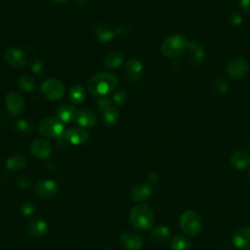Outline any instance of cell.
<instances>
[{"instance_id":"1","label":"cell","mask_w":250,"mask_h":250,"mask_svg":"<svg viewBox=\"0 0 250 250\" xmlns=\"http://www.w3.org/2000/svg\"><path fill=\"white\" fill-rule=\"evenodd\" d=\"M117 86V78L110 72L101 71L93 74L87 81L88 90L95 96L103 97L111 93Z\"/></svg>"},{"instance_id":"2","label":"cell","mask_w":250,"mask_h":250,"mask_svg":"<svg viewBox=\"0 0 250 250\" xmlns=\"http://www.w3.org/2000/svg\"><path fill=\"white\" fill-rule=\"evenodd\" d=\"M129 221L135 229L139 230H148L153 227L154 215L149 206L141 203L131 209Z\"/></svg>"},{"instance_id":"3","label":"cell","mask_w":250,"mask_h":250,"mask_svg":"<svg viewBox=\"0 0 250 250\" xmlns=\"http://www.w3.org/2000/svg\"><path fill=\"white\" fill-rule=\"evenodd\" d=\"M188 39L181 34L168 36L161 44V53L167 58H175L181 55L188 46Z\"/></svg>"},{"instance_id":"4","label":"cell","mask_w":250,"mask_h":250,"mask_svg":"<svg viewBox=\"0 0 250 250\" xmlns=\"http://www.w3.org/2000/svg\"><path fill=\"white\" fill-rule=\"evenodd\" d=\"M180 226L186 234L194 237L199 234L202 228V223L197 213L191 210H188L181 215Z\"/></svg>"},{"instance_id":"5","label":"cell","mask_w":250,"mask_h":250,"mask_svg":"<svg viewBox=\"0 0 250 250\" xmlns=\"http://www.w3.org/2000/svg\"><path fill=\"white\" fill-rule=\"evenodd\" d=\"M41 93L50 101H59L64 96L65 89L60 80L49 78L43 81L41 85Z\"/></svg>"},{"instance_id":"6","label":"cell","mask_w":250,"mask_h":250,"mask_svg":"<svg viewBox=\"0 0 250 250\" xmlns=\"http://www.w3.org/2000/svg\"><path fill=\"white\" fill-rule=\"evenodd\" d=\"M38 131L47 138H58L63 132V125L60 119L54 117H46L38 124Z\"/></svg>"},{"instance_id":"7","label":"cell","mask_w":250,"mask_h":250,"mask_svg":"<svg viewBox=\"0 0 250 250\" xmlns=\"http://www.w3.org/2000/svg\"><path fill=\"white\" fill-rule=\"evenodd\" d=\"M5 106L12 116H18L23 112L25 101L21 94L17 91H11L5 98Z\"/></svg>"},{"instance_id":"8","label":"cell","mask_w":250,"mask_h":250,"mask_svg":"<svg viewBox=\"0 0 250 250\" xmlns=\"http://www.w3.org/2000/svg\"><path fill=\"white\" fill-rule=\"evenodd\" d=\"M3 58L7 64H9L10 66L15 67V68L23 66L27 62L26 53L23 50H21L20 48H16V47L8 48L5 51Z\"/></svg>"},{"instance_id":"9","label":"cell","mask_w":250,"mask_h":250,"mask_svg":"<svg viewBox=\"0 0 250 250\" xmlns=\"http://www.w3.org/2000/svg\"><path fill=\"white\" fill-rule=\"evenodd\" d=\"M248 68H249V64L245 59L235 58L227 64L226 71L230 78L240 79L246 75Z\"/></svg>"},{"instance_id":"10","label":"cell","mask_w":250,"mask_h":250,"mask_svg":"<svg viewBox=\"0 0 250 250\" xmlns=\"http://www.w3.org/2000/svg\"><path fill=\"white\" fill-rule=\"evenodd\" d=\"M59 190L58 185L53 180H42L38 182L34 188L36 195L41 199H51L53 198Z\"/></svg>"},{"instance_id":"11","label":"cell","mask_w":250,"mask_h":250,"mask_svg":"<svg viewBox=\"0 0 250 250\" xmlns=\"http://www.w3.org/2000/svg\"><path fill=\"white\" fill-rule=\"evenodd\" d=\"M119 244L125 250H141L144 241L141 235L134 231H125L119 237Z\"/></svg>"},{"instance_id":"12","label":"cell","mask_w":250,"mask_h":250,"mask_svg":"<svg viewBox=\"0 0 250 250\" xmlns=\"http://www.w3.org/2000/svg\"><path fill=\"white\" fill-rule=\"evenodd\" d=\"M125 73L128 78L133 83L138 82L143 75V63L137 58H131L126 62Z\"/></svg>"},{"instance_id":"13","label":"cell","mask_w":250,"mask_h":250,"mask_svg":"<svg viewBox=\"0 0 250 250\" xmlns=\"http://www.w3.org/2000/svg\"><path fill=\"white\" fill-rule=\"evenodd\" d=\"M232 244L238 250H248L250 248V228L241 227L233 233Z\"/></svg>"},{"instance_id":"14","label":"cell","mask_w":250,"mask_h":250,"mask_svg":"<svg viewBox=\"0 0 250 250\" xmlns=\"http://www.w3.org/2000/svg\"><path fill=\"white\" fill-rule=\"evenodd\" d=\"M31 153L38 159H46L52 152V146L49 142L43 139H35L30 145Z\"/></svg>"},{"instance_id":"15","label":"cell","mask_w":250,"mask_h":250,"mask_svg":"<svg viewBox=\"0 0 250 250\" xmlns=\"http://www.w3.org/2000/svg\"><path fill=\"white\" fill-rule=\"evenodd\" d=\"M64 138L68 143L75 146H80L87 143L89 140V133L83 128L75 127L68 129L64 134Z\"/></svg>"},{"instance_id":"16","label":"cell","mask_w":250,"mask_h":250,"mask_svg":"<svg viewBox=\"0 0 250 250\" xmlns=\"http://www.w3.org/2000/svg\"><path fill=\"white\" fill-rule=\"evenodd\" d=\"M26 229L31 236L42 237L48 232V225L43 219L35 217L27 222Z\"/></svg>"},{"instance_id":"17","label":"cell","mask_w":250,"mask_h":250,"mask_svg":"<svg viewBox=\"0 0 250 250\" xmlns=\"http://www.w3.org/2000/svg\"><path fill=\"white\" fill-rule=\"evenodd\" d=\"M74 121L82 127H93L97 122L96 114L87 108L76 109Z\"/></svg>"},{"instance_id":"18","label":"cell","mask_w":250,"mask_h":250,"mask_svg":"<svg viewBox=\"0 0 250 250\" xmlns=\"http://www.w3.org/2000/svg\"><path fill=\"white\" fill-rule=\"evenodd\" d=\"M152 193V188L147 184H139L131 190V198L136 202H142L147 199Z\"/></svg>"},{"instance_id":"19","label":"cell","mask_w":250,"mask_h":250,"mask_svg":"<svg viewBox=\"0 0 250 250\" xmlns=\"http://www.w3.org/2000/svg\"><path fill=\"white\" fill-rule=\"evenodd\" d=\"M27 164V159L24 155L16 153L7 158L5 166L10 171H18L23 169Z\"/></svg>"},{"instance_id":"20","label":"cell","mask_w":250,"mask_h":250,"mask_svg":"<svg viewBox=\"0 0 250 250\" xmlns=\"http://www.w3.org/2000/svg\"><path fill=\"white\" fill-rule=\"evenodd\" d=\"M230 163L234 168L238 170H243L247 168L250 164V155L246 151L238 150L231 155Z\"/></svg>"},{"instance_id":"21","label":"cell","mask_w":250,"mask_h":250,"mask_svg":"<svg viewBox=\"0 0 250 250\" xmlns=\"http://www.w3.org/2000/svg\"><path fill=\"white\" fill-rule=\"evenodd\" d=\"M100 113H101V116H102V119H103L104 123L107 126L115 125L118 122L119 117H120L119 110L114 105H110V106L106 107L105 109H104Z\"/></svg>"},{"instance_id":"22","label":"cell","mask_w":250,"mask_h":250,"mask_svg":"<svg viewBox=\"0 0 250 250\" xmlns=\"http://www.w3.org/2000/svg\"><path fill=\"white\" fill-rule=\"evenodd\" d=\"M94 33L101 42H108L114 37V31L106 24L100 23L95 26Z\"/></svg>"},{"instance_id":"23","label":"cell","mask_w":250,"mask_h":250,"mask_svg":"<svg viewBox=\"0 0 250 250\" xmlns=\"http://www.w3.org/2000/svg\"><path fill=\"white\" fill-rule=\"evenodd\" d=\"M75 112H76V109L74 108V106L71 105V104H62L57 109V115H58L59 119L61 121L66 122V123L71 122L72 120H74Z\"/></svg>"},{"instance_id":"24","label":"cell","mask_w":250,"mask_h":250,"mask_svg":"<svg viewBox=\"0 0 250 250\" xmlns=\"http://www.w3.org/2000/svg\"><path fill=\"white\" fill-rule=\"evenodd\" d=\"M187 49L189 50L191 59L194 63H199L204 58V50L203 48L194 40H188Z\"/></svg>"},{"instance_id":"25","label":"cell","mask_w":250,"mask_h":250,"mask_svg":"<svg viewBox=\"0 0 250 250\" xmlns=\"http://www.w3.org/2000/svg\"><path fill=\"white\" fill-rule=\"evenodd\" d=\"M171 236V231L169 229L168 227L160 225V226H156L152 229L151 230V237L160 243L166 242Z\"/></svg>"},{"instance_id":"26","label":"cell","mask_w":250,"mask_h":250,"mask_svg":"<svg viewBox=\"0 0 250 250\" xmlns=\"http://www.w3.org/2000/svg\"><path fill=\"white\" fill-rule=\"evenodd\" d=\"M68 97L73 104H80L85 100V97H86L85 90L81 85L75 84L71 86V88L69 89Z\"/></svg>"},{"instance_id":"27","label":"cell","mask_w":250,"mask_h":250,"mask_svg":"<svg viewBox=\"0 0 250 250\" xmlns=\"http://www.w3.org/2000/svg\"><path fill=\"white\" fill-rule=\"evenodd\" d=\"M123 59H124V56L122 53L118 51H114L105 56L104 60V64L107 68H116L122 63Z\"/></svg>"},{"instance_id":"28","label":"cell","mask_w":250,"mask_h":250,"mask_svg":"<svg viewBox=\"0 0 250 250\" xmlns=\"http://www.w3.org/2000/svg\"><path fill=\"white\" fill-rule=\"evenodd\" d=\"M170 246L172 250H188L190 247V241L183 235H176L172 238Z\"/></svg>"},{"instance_id":"29","label":"cell","mask_w":250,"mask_h":250,"mask_svg":"<svg viewBox=\"0 0 250 250\" xmlns=\"http://www.w3.org/2000/svg\"><path fill=\"white\" fill-rule=\"evenodd\" d=\"M19 87L25 92H30L35 87V80L31 75L23 74L19 79Z\"/></svg>"},{"instance_id":"30","label":"cell","mask_w":250,"mask_h":250,"mask_svg":"<svg viewBox=\"0 0 250 250\" xmlns=\"http://www.w3.org/2000/svg\"><path fill=\"white\" fill-rule=\"evenodd\" d=\"M15 130L21 134H28L32 130V124L28 120L21 119L16 122Z\"/></svg>"},{"instance_id":"31","label":"cell","mask_w":250,"mask_h":250,"mask_svg":"<svg viewBox=\"0 0 250 250\" xmlns=\"http://www.w3.org/2000/svg\"><path fill=\"white\" fill-rule=\"evenodd\" d=\"M112 100L115 103V104L122 105L127 101V94H126V92L124 90H118V91H116L113 94Z\"/></svg>"},{"instance_id":"32","label":"cell","mask_w":250,"mask_h":250,"mask_svg":"<svg viewBox=\"0 0 250 250\" xmlns=\"http://www.w3.org/2000/svg\"><path fill=\"white\" fill-rule=\"evenodd\" d=\"M229 89V85L228 83L224 80V79H218L215 84H214V91L217 93V94H225Z\"/></svg>"},{"instance_id":"33","label":"cell","mask_w":250,"mask_h":250,"mask_svg":"<svg viewBox=\"0 0 250 250\" xmlns=\"http://www.w3.org/2000/svg\"><path fill=\"white\" fill-rule=\"evenodd\" d=\"M35 210H36L35 205H34L32 202H30V201L23 202V203L21 205V212L24 216H30V215H32Z\"/></svg>"},{"instance_id":"34","label":"cell","mask_w":250,"mask_h":250,"mask_svg":"<svg viewBox=\"0 0 250 250\" xmlns=\"http://www.w3.org/2000/svg\"><path fill=\"white\" fill-rule=\"evenodd\" d=\"M43 69H44V62L39 58L34 59L31 62L32 72L35 74H40L43 71Z\"/></svg>"},{"instance_id":"35","label":"cell","mask_w":250,"mask_h":250,"mask_svg":"<svg viewBox=\"0 0 250 250\" xmlns=\"http://www.w3.org/2000/svg\"><path fill=\"white\" fill-rule=\"evenodd\" d=\"M112 105V103H111V100L103 96V97H99L98 101H97V106H98V109L100 112H102L104 109H105L106 107Z\"/></svg>"},{"instance_id":"36","label":"cell","mask_w":250,"mask_h":250,"mask_svg":"<svg viewBox=\"0 0 250 250\" xmlns=\"http://www.w3.org/2000/svg\"><path fill=\"white\" fill-rule=\"evenodd\" d=\"M17 186L19 188H21V189H26L28 188L30 186H31V181L29 178H27L26 176H20L17 178Z\"/></svg>"},{"instance_id":"37","label":"cell","mask_w":250,"mask_h":250,"mask_svg":"<svg viewBox=\"0 0 250 250\" xmlns=\"http://www.w3.org/2000/svg\"><path fill=\"white\" fill-rule=\"evenodd\" d=\"M243 21V18L240 13L238 12H232L229 17V21L232 25H239Z\"/></svg>"},{"instance_id":"38","label":"cell","mask_w":250,"mask_h":250,"mask_svg":"<svg viewBox=\"0 0 250 250\" xmlns=\"http://www.w3.org/2000/svg\"><path fill=\"white\" fill-rule=\"evenodd\" d=\"M240 7L244 12L250 13V0H240Z\"/></svg>"},{"instance_id":"39","label":"cell","mask_w":250,"mask_h":250,"mask_svg":"<svg viewBox=\"0 0 250 250\" xmlns=\"http://www.w3.org/2000/svg\"><path fill=\"white\" fill-rule=\"evenodd\" d=\"M147 180L150 184H155L158 181V176L155 173H150L147 177Z\"/></svg>"},{"instance_id":"40","label":"cell","mask_w":250,"mask_h":250,"mask_svg":"<svg viewBox=\"0 0 250 250\" xmlns=\"http://www.w3.org/2000/svg\"><path fill=\"white\" fill-rule=\"evenodd\" d=\"M89 2V0H74L76 6H84Z\"/></svg>"},{"instance_id":"41","label":"cell","mask_w":250,"mask_h":250,"mask_svg":"<svg viewBox=\"0 0 250 250\" xmlns=\"http://www.w3.org/2000/svg\"><path fill=\"white\" fill-rule=\"evenodd\" d=\"M51 1H53L56 4H64L67 0H51Z\"/></svg>"},{"instance_id":"42","label":"cell","mask_w":250,"mask_h":250,"mask_svg":"<svg viewBox=\"0 0 250 250\" xmlns=\"http://www.w3.org/2000/svg\"><path fill=\"white\" fill-rule=\"evenodd\" d=\"M248 177H249V180H250V170H249V173H248Z\"/></svg>"},{"instance_id":"43","label":"cell","mask_w":250,"mask_h":250,"mask_svg":"<svg viewBox=\"0 0 250 250\" xmlns=\"http://www.w3.org/2000/svg\"><path fill=\"white\" fill-rule=\"evenodd\" d=\"M249 149H250V144H249Z\"/></svg>"}]
</instances>
